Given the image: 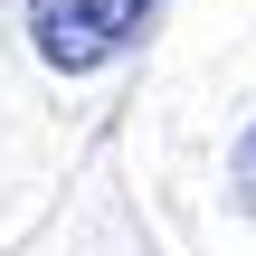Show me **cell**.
<instances>
[{
  "mask_svg": "<svg viewBox=\"0 0 256 256\" xmlns=\"http://www.w3.org/2000/svg\"><path fill=\"white\" fill-rule=\"evenodd\" d=\"M152 0H28V48L57 76H95L142 38Z\"/></svg>",
  "mask_w": 256,
  "mask_h": 256,
  "instance_id": "6da1fadb",
  "label": "cell"
},
{
  "mask_svg": "<svg viewBox=\"0 0 256 256\" xmlns=\"http://www.w3.org/2000/svg\"><path fill=\"white\" fill-rule=\"evenodd\" d=\"M228 200H238V209L256 218V124L238 133V152H228Z\"/></svg>",
  "mask_w": 256,
  "mask_h": 256,
  "instance_id": "7a4b0ae2",
  "label": "cell"
}]
</instances>
